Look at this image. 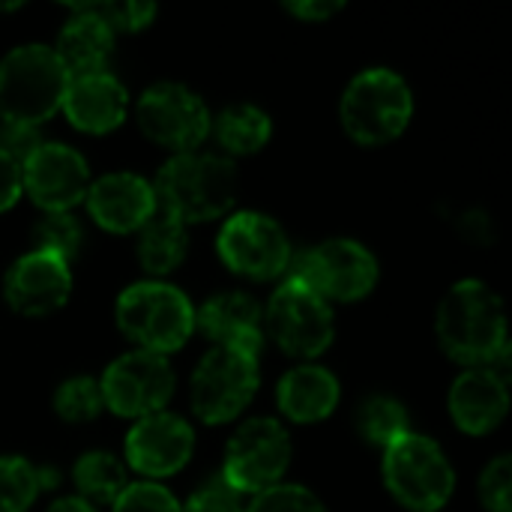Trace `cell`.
I'll list each match as a JSON object with an SVG mask.
<instances>
[{
  "label": "cell",
  "mask_w": 512,
  "mask_h": 512,
  "mask_svg": "<svg viewBox=\"0 0 512 512\" xmlns=\"http://www.w3.org/2000/svg\"><path fill=\"white\" fill-rule=\"evenodd\" d=\"M441 348L465 366H492L507 342L504 300L480 279L456 282L435 318Z\"/></svg>",
  "instance_id": "obj_1"
},
{
  "label": "cell",
  "mask_w": 512,
  "mask_h": 512,
  "mask_svg": "<svg viewBox=\"0 0 512 512\" xmlns=\"http://www.w3.org/2000/svg\"><path fill=\"white\" fill-rule=\"evenodd\" d=\"M156 207L183 225L225 216L237 201V168L213 153H177L168 159L153 186Z\"/></svg>",
  "instance_id": "obj_2"
},
{
  "label": "cell",
  "mask_w": 512,
  "mask_h": 512,
  "mask_svg": "<svg viewBox=\"0 0 512 512\" xmlns=\"http://www.w3.org/2000/svg\"><path fill=\"white\" fill-rule=\"evenodd\" d=\"M69 72L48 45H21L0 60V117L39 126L66 96Z\"/></svg>",
  "instance_id": "obj_3"
},
{
  "label": "cell",
  "mask_w": 512,
  "mask_h": 512,
  "mask_svg": "<svg viewBox=\"0 0 512 512\" xmlns=\"http://www.w3.org/2000/svg\"><path fill=\"white\" fill-rule=\"evenodd\" d=\"M117 327L138 351L165 357L192 336L195 309L189 297L168 282H138L117 297Z\"/></svg>",
  "instance_id": "obj_4"
},
{
  "label": "cell",
  "mask_w": 512,
  "mask_h": 512,
  "mask_svg": "<svg viewBox=\"0 0 512 512\" xmlns=\"http://www.w3.org/2000/svg\"><path fill=\"white\" fill-rule=\"evenodd\" d=\"M411 111H414L411 87L399 72L384 66L363 69L345 87L342 96L345 132L366 147L399 138L411 120Z\"/></svg>",
  "instance_id": "obj_5"
},
{
  "label": "cell",
  "mask_w": 512,
  "mask_h": 512,
  "mask_svg": "<svg viewBox=\"0 0 512 512\" xmlns=\"http://www.w3.org/2000/svg\"><path fill=\"white\" fill-rule=\"evenodd\" d=\"M384 483L402 507L435 512L450 501L456 474L432 438L408 432L384 450Z\"/></svg>",
  "instance_id": "obj_6"
},
{
  "label": "cell",
  "mask_w": 512,
  "mask_h": 512,
  "mask_svg": "<svg viewBox=\"0 0 512 512\" xmlns=\"http://www.w3.org/2000/svg\"><path fill=\"white\" fill-rule=\"evenodd\" d=\"M258 384V357L231 348H213L192 372V408L210 426L228 423L255 399Z\"/></svg>",
  "instance_id": "obj_7"
},
{
  "label": "cell",
  "mask_w": 512,
  "mask_h": 512,
  "mask_svg": "<svg viewBox=\"0 0 512 512\" xmlns=\"http://www.w3.org/2000/svg\"><path fill=\"white\" fill-rule=\"evenodd\" d=\"M291 465V438L282 423L270 417H255L243 423L225 450V474L222 480L234 492H267L279 486L282 474Z\"/></svg>",
  "instance_id": "obj_8"
},
{
  "label": "cell",
  "mask_w": 512,
  "mask_h": 512,
  "mask_svg": "<svg viewBox=\"0 0 512 512\" xmlns=\"http://www.w3.org/2000/svg\"><path fill=\"white\" fill-rule=\"evenodd\" d=\"M267 330L273 342L291 357H318L333 342V309L300 279L276 288L267 306Z\"/></svg>",
  "instance_id": "obj_9"
},
{
  "label": "cell",
  "mask_w": 512,
  "mask_h": 512,
  "mask_svg": "<svg viewBox=\"0 0 512 512\" xmlns=\"http://www.w3.org/2000/svg\"><path fill=\"white\" fill-rule=\"evenodd\" d=\"M291 279H300L324 300H360L378 282L375 255L357 240H327L306 249L291 270Z\"/></svg>",
  "instance_id": "obj_10"
},
{
  "label": "cell",
  "mask_w": 512,
  "mask_h": 512,
  "mask_svg": "<svg viewBox=\"0 0 512 512\" xmlns=\"http://www.w3.org/2000/svg\"><path fill=\"white\" fill-rule=\"evenodd\" d=\"M219 258L228 270L246 279H273L291 267V243L279 222L264 213L243 210L234 213L216 240Z\"/></svg>",
  "instance_id": "obj_11"
},
{
  "label": "cell",
  "mask_w": 512,
  "mask_h": 512,
  "mask_svg": "<svg viewBox=\"0 0 512 512\" xmlns=\"http://www.w3.org/2000/svg\"><path fill=\"white\" fill-rule=\"evenodd\" d=\"M135 117L150 141L174 153H192L210 135V111L201 96L174 81L147 87L138 99Z\"/></svg>",
  "instance_id": "obj_12"
},
{
  "label": "cell",
  "mask_w": 512,
  "mask_h": 512,
  "mask_svg": "<svg viewBox=\"0 0 512 512\" xmlns=\"http://www.w3.org/2000/svg\"><path fill=\"white\" fill-rule=\"evenodd\" d=\"M99 390H102V402L117 417L141 420L159 414L168 405L174 393V372L162 354L129 351L105 369Z\"/></svg>",
  "instance_id": "obj_13"
},
{
  "label": "cell",
  "mask_w": 512,
  "mask_h": 512,
  "mask_svg": "<svg viewBox=\"0 0 512 512\" xmlns=\"http://www.w3.org/2000/svg\"><path fill=\"white\" fill-rule=\"evenodd\" d=\"M90 186L87 159L60 141H42L21 162V189L39 204L45 213L72 210Z\"/></svg>",
  "instance_id": "obj_14"
},
{
  "label": "cell",
  "mask_w": 512,
  "mask_h": 512,
  "mask_svg": "<svg viewBox=\"0 0 512 512\" xmlns=\"http://www.w3.org/2000/svg\"><path fill=\"white\" fill-rule=\"evenodd\" d=\"M3 294H6V303L18 315H27V318L51 315L72 294L69 264L57 258L54 252L33 249L9 267Z\"/></svg>",
  "instance_id": "obj_15"
},
{
  "label": "cell",
  "mask_w": 512,
  "mask_h": 512,
  "mask_svg": "<svg viewBox=\"0 0 512 512\" xmlns=\"http://www.w3.org/2000/svg\"><path fill=\"white\" fill-rule=\"evenodd\" d=\"M195 450L192 426L177 414H150L141 417L126 435V459L144 477H171L177 474Z\"/></svg>",
  "instance_id": "obj_16"
},
{
  "label": "cell",
  "mask_w": 512,
  "mask_h": 512,
  "mask_svg": "<svg viewBox=\"0 0 512 512\" xmlns=\"http://www.w3.org/2000/svg\"><path fill=\"white\" fill-rule=\"evenodd\" d=\"M87 210L90 216L114 234L138 231L153 213H156V195L153 186L129 171L105 174L96 183L87 186Z\"/></svg>",
  "instance_id": "obj_17"
},
{
  "label": "cell",
  "mask_w": 512,
  "mask_h": 512,
  "mask_svg": "<svg viewBox=\"0 0 512 512\" xmlns=\"http://www.w3.org/2000/svg\"><path fill=\"white\" fill-rule=\"evenodd\" d=\"M195 327L216 342V348H231L249 357L261 354L264 345V315L258 303L243 291H225L210 297L195 312Z\"/></svg>",
  "instance_id": "obj_18"
},
{
  "label": "cell",
  "mask_w": 512,
  "mask_h": 512,
  "mask_svg": "<svg viewBox=\"0 0 512 512\" xmlns=\"http://www.w3.org/2000/svg\"><path fill=\"white\" fill-rule=\"evenodd\" d=\"M510 411L507 381L489 366H474L456 378L450 390V414L456 426L468 435H489L504 423Z\"/></svg>",
  "instance_id": "obj_19"
},
{
  "label": "cell",
  "mask_w": 512,
  "mask_h": 512,
  "mask_svg": "<svg viewBox=\"0 0 512 512\" xmlns=\"http://www.w3.org/2000/svg\"><path fill=\"white\" fill-rule=\"evenodd\" d=\"M126 102H129L126 87L111 72H93V75L69 78L60 108L66 111V117L75 129L102 135L123 123Z\"/></svg>",
  "instance_id": "obj_20"
},
{
  "label": "cell",
  "mask_w": 512,
  "mask_h": 512,
  "mask_svg": "<svg viewBox=\"0 0 512 512\" xmlns=\"http://www.w3.org/2000/svg\"><path fill=\"white\" fill-rule=\"evenodd\" d=\"M69 9H72V18L63 24L60 36H57V45H54L57 60L69 72V78L105 72V63H108V57L114 51L117 33L102 18H96L90 12H81L75 6H69Z\"/></svg>",
  "instance_id": "obj_21"
},
{
  "label": "cell",
  "mask_w": 512,
  "mask_h": 512,
  "mask_svg": "<svg viewBox=\"0 0 512 512\" xmlns=\"http://www.w3.org/2000/svg\"><path fill=\"white\" fill-rule=\"evenodd\" d=\"M276 402L288 420L318 423L339 405V381L324 366H297L279 381Z\"/></svg>",
  "instance_id": "obj_22"
},
{
  "label": "cell",
  "mask_w": 512,
  "mask_h": 512,
  "mask_svg": "<svg viewBox=\"0 0 512 512\" xmlns=\"http://www.w3.org/2000/svg\"><path fill=\"white\" fill-rule=\"evenodd\" d=\"M138 231V261L147 273L165 276L183 264L189 252V231L180 219L156 207V213Z\"/></svg>",
  "instance_id": "obj_23"
},
{
  "label": "cell",
  "mask_w": 512,
  "mask_h": 512,
  "mask_svg": "<svg viewBox=\"0 0 512 512\" xmlns=\"http://www.w3.org/2000/svg\"><path fill=\"white\" fill-rule=\"evenodd\" d=\"M210 129L225 153L249 156V153H258L270 141L273 120L258 105L240 102V105H228L225 111H219L216 120H210Z\"/></svg>",
  "instance_id": "obj_24"
},
{
  "label": "cell",
  "mask_w": 512,
  "mask_h": 512,
  "mask_svg": "<svg viewBox=\"0 0 512 512\" xmlns=\"http://www.w3.org/2000/svg\"><path fill=\"white\" fill-rule=\"evenodd\" d=\"M72 480H75V489L81 492V501H87L93 507L114 504L123 495V489L129 486L126 468L111 453H102V450L84 453L72 468Z\"/></svg>",
  "instance_id": "obj_25"
},
{
  "label": "cell",
  "mask_w": 512,
  "mask_h": 512,
  "mask_svg": "<svg viewBox=\"0 0 512 512\" xmlns=\"http://www.w3.org/2000/svg\"><path fill=\"white\" fill-rule=\"evenodd\" d=\"M357 432L363 441L387 450L393 441L408 435V411L390 396H372L357 414Z\"/></svg>",
  "instance_id": "obj_26"
},
{
  "label": "cell",
  "mask_w": 512,
  "mask_h": 512,
  "mask_svg": "<svg viewBox=\"0 0 512 512\" xmlns=\"http://www.w3.org/2000/svg\"><path fill=\"white\" fill-rule=\"evenodd\" d=\"M42 492L39 468L21 456L0 459V512H27Z\"/></svg>",
  "instance_id": "obj_27"
},
{
  "label": "cell",
  "mask_w": 512,
  "mask_h": 512,
  "mask_svg": "<svg viewBox=\"0 0 512 512\" xmlns=\"http://www.w3.org/2000/svg\"><path fill=\"white\" fill-rule=\"evenodd\" d=\"M81 240H84V228H81V222L75 219L72 210H66V213H45L33 225V243H36V249L54 252L66 264L78 255Z\"/></svg>",
  "instance_id": "obj_28"
},
{
  "label": "cell",
  "mask_w": 512,
  "mask_h": 512,
  "mask_svg": "<svg viewBox=\"0 0 512 512\" xmlns=\"http://www.w3.org/2000/svg\"><path fill=\"white\" fill-rule=\"evenodd\" d=\"M105 408L102 402V390L99 381L78 375L60 384V390L54 393V411L66 420V423H87L93 417H99Z\"/></svg>",
  "instance_id": "obj_29"
},
{
  "label": "cell",
  "mask_w": 512,
  "mask_h": 512,
  "mask_svg": "<svg viewBox=\"0 0 512 512\" xmlns=\"http://www.w3.org/2000/svg\"><path fill=\"white\" fill-rule=\"evenodd\" d=\"M75 9L102 18L114 33L117 30H141L156 18L153 3H129V0L126 3H78Z\"/></svg>",
  "instance_id": "obj_30"
},
{
  "label": "cell",
  "mask_w": 512,
  "mask_h": 512,
  "mask_svg": "<svg viewBox=\"0 0 512 512\" xmlns=\"http://www.w3.org/2000/svg\"><path fill=\"white\" fill-rule=\"evenodd\" d=\"M114 512H183V507L159 483H132L114 501Z\"/></svg>",
  "instance_id": "obj_31"
},
{
  "label": "cell",
  "mask_w": 512,
  "mask_h": 512,
  "mask_svg": "<svg viewBox=\"0 0 512 512\" xmlns=\"http://www.w3.org/2000/svg\"><path fill=\"white\" fill-rule=\"evenodd\" d=\"M249 512H327V507L303 486H273L255 498Z\"/></svg>",
  "instance_id": "obj_32"
},
{
  "label": "cell",
  "mask_w": 512,
  "mask_h": 512,
  "mask_svg": "<svg viewBox=\"0 0 512 512\" xmlns=\"http://www.w3.org/2000/svg\"><path fill=\"white\" fill-rule=\"evenodd\" d=\"M480 501L492 512H512V459L498 456L480 477Z\"/></svg>",
  "instance_id": "obj_33"
},
{
  "label": "cell",
  "mask_w": 512,
  "mask_h": 512,
  "mask_svg": "<svg viewBox=\"0 0 512 512\" xmlns=\"http://www.w3.org/2000/svg\"><path fill=\"white\" fill-rule=\"evenodd\" d=\"M183 512H246L240 504V492H234L222 477L207 480L201 489L192 492Z\"/></svg>",
  "instance_id": "obj_34"
},
{
  "label": "cell",
  "mask_w": 512,
  "mask_h": 512,
  "mask_svg": "<svg viewBox=\"0 0 512 512\" xmlns=\"http://www.w3.org/2000/svg\"><path fill=\"white\" fill-rule=\"evenodd\" d=\"M42 144L39 126H27V123H0V150L21 168V162Z\"/></svg>",
  "instance_id": "obj_35"
},
{
  "label": "cell",
  "mask_w": 512,
  "mask_h": 512,
  "mask_svg": "<svg viewBox=\"0 0 512 512\" xmlns=\"http://www.w3.org/2000/svg\"><path fill=\"white\" fill-rule=\"evenodd\" d=\"M21 195V168L0 150V210H9Z\"/></svg>",
  "instance_id": "obj_36"
},
{
  "label": "cell",
  "mask_w": 512,
  "mask_h": 512,
  "mask_svg": "<svg viewBox=\"0 0 512 512\" xmlns=\"http://www.w3.org/2000/svg\"><path fill=\"white\" fill-rule=\"evenodd\" d=\"M285 9L303 21H324L330 15H336L342 9V3L336 0H306V3H285Z\"/></svg>",
  "instance_id": "obj_37"
},
{
  "label": "cell",
  "mask_w": 512,
  "mask_h": 512,
  "mask_svg": "<svg viewBox=\"0 0 512 512\" xmlns=\"http://www.w3.org/2000/svg\"><path fill=\"white\" fill-rule=\"evenodd\" d=\"M48 512H99L93 504H87V501H81V498H63V501H57V504H51Z\"/></svg>",
  "instance_id": "obj_38"
}]
</instances>
